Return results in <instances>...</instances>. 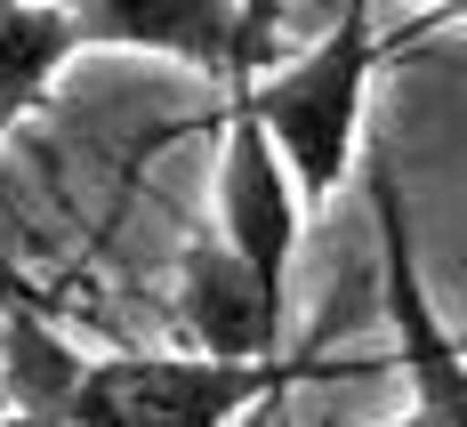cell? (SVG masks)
<instances>
[{"mask_svg": "<svg viewBox=\"0 0 467 427\" xmlns=\"http://www.w3.org/2000/svg\"><path fill=\"white\" fill-rule=\"evenodd\" d=\"M178 323L193 331V355L258 363V355H282L290 307L250 283V266L226 242H186V258H178Z\"/></svg>", "mask_w": 467, "mask_h": 427, "instance_id": "cell-5", "label": "cell"}, {"mask_svg": "<svg viewBox=\"0 0 467 427\" xmlns=\"http://www.w3.org/2000/svg\"><path fill=\"white\" fill-rule=\"evenodd\" d=\"M65 57H73V33L57 0H0V130H16V113L48 97Z\"/></svg>", "mask_w": 467, "mask_h": 427, "instance_id": "cell-7", "label": "cell"}, {"mask_svg": "<svg viewBox=\"0 0 467 427\" xmlns=\"http://www.w3.org/2000/svg\"><path fill=\"white\" fill-rule=\"evenodd\" d=\"M73 48H153L202 73H250V33L242 0H57Z\"/></svg>", "mask_w": 467, "mask_h": 427, "instance_id": "cell-4", "label": "cell"}, {"mask_svg": "<svg viewBox=\"0 0 467 427\" xmlns=\"http://www.w3.org/2000/svg\"><path fill=\"white\" fill-rule=\"evenodd\" d=\"M73 371H81V355L41 315H16L8 323V427H65Z\"/></svg>", "mask_w": 467, "mask_h": 427, "instance_id": "cell-8", "label": "cell"}, {"mask_svg": "<svg viewBox=\"0 0 467 427\" xmlns=\"http://www.w3.org/2000/svg\"><path fill=\"white\" fill-rule=\"evenodd\" d=\"M371 0H338V25L282 73H234V97L258 113L266 145L282 153L298 202H330L355 170V138H363V97H371Z\"/></svg>", "mask_w": 467, "mask_h": 427, "instance_id": "cell-1", "label": "cell"}, {"mask_svg": "<svg viewBox=\"0 0 467 427\" xmlns=\"http://www.w3.org/2000/svg\"><path fill=\"white\" fill-rule=\"evenodd\" d=\"M435 8H451V0H435Z\"/></svg>", "mask_w": 467, "mask_h": 427, "instance_id": "cell-10", "label": "cell"}, {"mask_svg": "<svg viewBox=\"0 0 467 427\" xmlns=\"http://www.w3.org/2000/svg\"><path fill=\"white\" fill-rule=\"evenodd\" d=\"M298 226H306V202L290 186L282 153L266 145L258 113L234 97L226 113V161H218V242L250 266V283L290 307V258H298Z\"/></svg>", "mask_w": 467, "mask_h": 427, "instance_id": "cell-3", "label": "cell"}, {"mask_svg": "<svg viewBox=\"0 0 467 427\" xmlns=\"http://www.w3.org/2000/svg\"><path fill=\"white\" fill-rule=\"evenodd\" d=\"M290 355L218 363V355H81L65 427H234L250 403L290 387Z\"/></svg>", "mask_w": 467, "mask_h": 427, "instance_id": "cell-2", "label": "cell"}, {"mask_svg": "<svg viewBox=\"0 0 467 427\" xmlns=\"http://www.w3.org/2000/svg\"><path fill=\"white\" fill-rule=\"evenodd\" d=\"M387 427H443V420H427L420 403H411V411H403V420H387Z\"/></svg>", "mask_w": 467, "mask_h": 427, "instance_id": "cell-9", "label": "cell"}, {"mask_svg": "<svg viewBox=\"0 0 467 427\" xmlns=\"http://www.w3.org/2000/svg\"><path fill=\"white\" fill-rule=\"evenodd\" d=\"M379 258H387V315H395V338H403V371H411V387H420V411L443 420V427H467L460 347H451V331H443L435 307H427L420 258H411L403 226H395V186H387V170H379Z\"/></svg>", "mask_w": 467, "mask_h": 427, "instance_id": "cell-6", "label": "cell"}]
</instances>
